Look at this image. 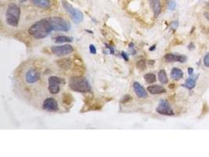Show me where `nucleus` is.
Segmentation results:
<instances>
[{"mask_svg": "<svg viewBox=\"0 0 209 157\" xmlns=\"http://www.w3.org/2000/svg\"><path fill=\"white\" fill-rule=\"evenodd\" d=\"M154 48H155V45H154V46H153V47H152V48H150V50H153V49H154Z\"/></svg>", "mask_w": 209, "mask_h": 157, "instance_id": "473e14b6", "label": "nucleus"}, {"mask_svg": "<svg viewBox=\"0 0 209 157\" xmlns=\"http://www.w3.org/2000/svg\"><path fill=\"white\" fill-rule=\"evenodd\" d=\"M40 79V73L37 70L31 68L25 75V80L28 83H35Z\"/></svg>", "mask_w": 209, "mask_h": 157, "instance_id": "1a4fd4ad", "label": "nucleus"}, {"mask_svg": "<svg viewBox=\"0 0 209 157\" xmlns=\"http://www.w3.org/2000/svg\"><path fill=\"white\" fill-rule=\"evenodd\" d=\"M205 15H206L205 16H206V17H207L208 19H209V14H208V13H205Z\"/></svg>", "mask_w": 209, "mask_h": 157, "instance_id": "2f4dec72", "label": "nucleus"}, {"mask_svg": "<svg viewBox=\"0 0 209 157\" xmlns=\"http://www.w3.org/2000/svg\"><path fill=\"white\" fill-rule=\"evenodd\" d=\"M194 47H195V46H194L193 42H191L190 44L189 45V49H190V50H193L194 49Z\"/></svg>", "mask_w": 209, "mask_h": 157, "instance_id": "c85d7f7f", "label": "nucleus"}, {"mask_svg": "<svg viewBox=\"0 0 209 157\" xmlns=\"http://www.w3.org/2000/svg\"><path fill=\"white\" fill-rule=\"evenodd\" d=\"M70 88L77 92H89L91 90V87L89 82L84 78L73 77L69 81Z\"/></svg>", "mask_w": 209, "mask_h": 157, "instance_id": "7ed1b4c3", "label": "nucleus"}, {"mask_svg": "<svg viewBox=\"0 0 209 157\" xmlns=\"http://www.w3.org/2000/svg\"><path fill=\"white\" fill-rule=\"evenodd\" d=\"M164 58L167 62H181V63L185 62L187 59L186 56L173 54H167L165 55Z\"/></svg>", "mask_w": 209, "mask_h": 157, "instance_id": "9b49d317", "label": "nucleus"}, {"mask_svg": "<svg viewBox=\"0 0 209 157\" xmlns=\"http://www.w3.org/2000/svg\"><path fill=\"white\" fill-rule=\"evenodd\" d=\"M21 15V9L15 3H9L7 7L6 13V18L7 24L13 27H16L18 24L19 19Z\"/></svg>", "mask_w": 209, "mask_h": 157, "instance_id": "f03ea898", "label": "nucleus"}, {"mask_svg": "<svg viewBox=\"0 0 209 157\" xmlns=\"http://www.w3.org/2000/svg\"><path fill=\"white\" fill-rule=\"evenodd\" d=\"M178 24H179V23H178V21H173L172 23V24H171V27H172L173 29H176L177 28H178Z\"/></svg>", "mask_w": 209, "mask_h": 157, "instance_id": "bb28decb", "label": "nucleus"}, {"mask_svg": "<svg viewBox=\"0 0 209 157\" xmlns=\"http://www.w3.org/2000/svg\"><path fill=\"white\" fill-rule=\"evenodd\" d=\"M168 9H171V10H174V9H175V7H176V2H175V1H171V2H168Z\"/></svg>", "mask_w": 209, "mask_h": 157, "instance_id": "b1692460", "label": "nucleus"}, {"mask_svg": "<svg viewBox=\"0 0 209 157\" xmlns=\"http://www.w3.org/2000/svg\"><path fill=\"white\" fill-rule=\"evenodd\" d=\"M188 73L190 75H192L193 73V69L192 68H188Z\"/></svg>", "mask_w": 209, "mask_h": 157, "instance_id": "7c9ffc66", "label": "nucleus"}, {"mask_svg": "<svg viewBox=\"0 0 209 157\" xmlns=\"http://www.w3.org/2000/svg\"><path fill=\"white\" fill-rule=\"evenodd\" d=\"M72 101H73V97L71 96V94H68V93L63 94V102L65 105H70L72 102Z\"/></svg>", "mask_w": 209, "mask_h": 157, "instance_id": "5701e85b", "label": "nucleus"}, {"mask_svg": "<svg viewBox=\"0 0 209 157\" xmlns=\"http://www.w3.org/2000/svg\"><path fill=\"white\" fill-rule=\"evenodd\" d=\"M144 79L146 80V82L148 83H153V82H156V75L153 73H147L146 75H144Z\"/></svg>", "mask_w": 209, "mask_h": 157, "instance_id": "412c9836", "label": "nucleus"}, {"mask_svg": "<svg viewBox=\"0 0 209 157\" xmlns=\"http://www.w3.org/2000/svg\"><path fill=\"white\" fill-rule=\"evenodd\" d=\"M150 6L151 7V9L153 10L154 16H157L160 14L161 12V5H160V2L159 0H148Z\"/></svg>", "mask_w": 209, "mask_h": 157, "instance_id": "ddd939ff", "label": "nucleus"}, {"mask_svg": "<svg viewBox=\"0 0 209 157\" xmlns=\"http://www.w3.org/2000/svg\"><path fill=\"white\" fill-rule=\"evenodd\" d=\"M52 24L53 31H61V32H68L70 30L71 25L68 22L58 16H52L49 18Z\"/></svg>", "mask_w": 209, "mask_h": 157, "instance_id": "39448f33", "label": "nucleus"}, {"mask_svg": "<svg viewBox=\"0 0 209 157\" xmlns=\"http://www.w3.org/2000/svg\"><path fill=\"white\" fill-rule=\"evenodd\" d=\"M74 50L73 47L71 45H63V46H53L51 51L56 56H65L72 53Z\"/></svg>", "mask_w": 209, "mask_h": 157, "instance_id": "0eeeda50", "label": "nucleus"}, {"mask_svg": "<svg viewBox=\"0 0 209 157\" xmlns=\"http://www.w3.org/2000/svg\"><path fill=\"white\" fill-rule=\"evenodd\" d=\"M89 51H90L91 54H96V47H94L93 45L91 44L90 46H89Z\"/></svg>", "mask_w": 209, "mask_h": 157, "instance_id": "a878e982", "label": "nucleus"}, {"mask_svg": "<svg viewBox=\"0 0 209 157\" xmlns=\"http://www.w3.org/2000/svg\"><path fill=\"white\" fill-rule=\"evenodd\" d=\"M122 56H123V57H124V59L126 60V61H128V56H127V54L125 53V52H122Z\"/></svg>", "mask_w": 209, "mask_h": 157, "instance_id": "c756f323", "label": "nucleus"}, {"mask_svg": "<svg viewBox=\"0 0 209 157\" xmlns=\"http://www.w3.org/2000/svg\"><path fill=\"white\" fill-rule=\"evenodd\" d=\"M136 68H139V70H144L146 69V60L144 58H141L138 60L136 62Z\"/></svg>", "mask_w": 209, "mask_h": 157, "instance_id": "4be33fe9", "label": "nucleus"}, {"mask_svg": "<svg viewBox=\"0 0 209 157\" xmlns=\"http://www.w3.org/2000/svg\"><path fill=\"white\" fill-rule=\"evenodd\" d=\"M183 86L189 90L193 89L196 86V80L194 78H189L188 80H186L185 83L183 84Z\"/></svg>", "mask_w": 209, "mask_h": 157, "instance_id": "6ab92c4d", "label": "nucleus"}, {"mask_svg": "<svg viewBox=\"0 0 209 157\" xmlns=\"http://www.w3.org/2000/svg\"><path fill=\"white\" fill-rule=\"evenodd\" d=\"M147 90L151 94H160L166 92L165 87H161V86H158V85H151V86L147 87Z\"/></svg>", "mask_w": 209, "mask_h": 157, "instance_id": "4468645a", "label": "nucleus"}, {"mask_svg": "<svg viewBox=\"0 0 209 157\" xmlns=\"http://www.w3.org/2000/svg\"><path fill=\"white\" fill-rule=\"evenodd\" d=\"M42 108L47 111H56L58 109V103L54 98L49 97L44 101Z\"/></svg>", "mask_w": 209, "mask_h": 157, "instance_id": "9d476101", "label": "nucleus"}, {"mask_svg": "<svg viewBox=\"0 0 209 157\" xmlns=\"http://www.w3.org/2000/svg\"><path fill=\"white\" fill-rule=\"evenodd\" d=\"M171 76L173 80H179L183 77V72L179 68H173L171 71Z\"/></svg>", "mask_w": 209, "mask_h": 157, "instance_id": "f3484780", "label": "nucleus"}, {"mask_svg": "<svg viewBox=\"0 0 209 157\" xmlns=\"http://www.w3.org/2000/svg\"><path fill=\"white\" fill-rule=\"evenodd\" d=\"M55 42L56 43H63V42H72L71 38H69L68 36H64V35H60L55 38Z\"/></svg>", "mask_w": 209, "mask_h": 157, "instance_id": "aec40b11", "label": "nucleus"}, {"mask_svg": "<svg viewBox=\"0 0 209 157\" xmlns=\"http://www.w3.org/2000/svg\"><path fill=\"white\" fill-rule=\"evenodd\" d=\"M156 111L158 112L159 114L165 115H174V112L172 110V108H171L169 103L167 100H160L159 102V105L156 108Z\"/></svg>", "mask_w": 209, "mask_h": 157, "instance_id": "6e6552de", "label": "nucleus"}, {"mask_svg": "<svg viewBox=\"0 0 209 157\" xmlns=\"http://www.w3.org/2000/svg\"><path fill=\"white\" fill-rule=\"evenodd\" d=\"M129 100H131V97L127 95V96L124 97L123 99L121 100V102H127V101H129Z\"/></svg>", "mask_w": 209, "mask_h": 157, "instance_id": "cd10ccee", "label": "nucleus"}, {"mask_svg": "<svg viewBox=\"0 0 209 157\" xmlns=\"http://www.w3.org/2000/svg\"><path fill=\"white\" fill-rule=\"evenodd\" d=\"M158 80L160 82V83L167 84L168 82V79L167 74H166L165 70L161 69V70L159 71V72H158Z\"/></svg>", "mask_w": 209, "mask_h": 157, "instance_id": "a211bd4d", "label": "nucleus"}, {"mask_svg": "<svg viewBox=\"0 0 209 157\" xmlns=\"http://www.w3.org/2000/svg\"><path fill=\"white\" fill-rule=\"evenodd\" d=\"M56 64L58 65L60 68L63 69H69L71 67V61L68 58L60 59L56 61Z\"/></svg>", "mask_w": 209, "mask_h": 157, "instance_id": "dca6fc26", "label": "nucleus"}, {"mask_svg": "<svg viewBox=\"0 0 209 157\" xmlns=\"http://www.w3.org/2000/svg\"><path fill=\"white\" fill-rule=\"evenodd\" d=\"M31 2H32L33 5H35V6L39 7V8L48 9L50 7L49 0H31Z\"/></svg>", "mask_w": 209, "mask_h": 157, "instance_id": "2eb2a0df", "label": "nucleus"}, {"mask_svg": "<svg viewBox=\"0 0 209 157\" xmlns=\"http://www.w3.org/2000/svg\"><path fill=\"white\" fill-rule=\"evenodd\" d=\"M65 81L61 78L51 76L49 78V90L52 94H56L60 91V86L64 83Z\"/></svg>", "mask_w": 209, "mask_h": 157, "instance_id": "423d86ee", "label": "nucleus"}, {"mask_svg": "<svg viewBox=\"0 0 209 157\" xmlns=\"http://www.w3.org/2000/svg\"><path fill=\"white\" fill-rule=\"evenodd\" d=\"M204 64L207 68H209V53L206 54V55L204 57Z\"/></svg>", "mask_w": 209, "mask_h": 157, "instance_id": "393cba45", "label": "nucleus"}, {"mask_svg": "<svg viewBox=\"0 0 209 157\" xmlns=\"http://www.w3.org/2000/svg\"><path fill=\"white\" fill-rule=\"evenodd\" d=\"M52 31H53L52 24L49 18L42 19L31 25L28 30V32L35 39L46 38Z\"/></svg>", "mask_w": 209, "mask_h": 157, "instance_id": "f257e3e1", "label": "nucleus"}, {"mask_svg": "<svg viewBox=\"0 0 209 157\" xmlns=\"http://www.w3.org/2000/svg\"><path fill=\"white\" fill-rule=\"evenodd\" d=\"M133 89H134L136 94L137 95L138 97H139V98H145L148 95L145 88L142 85L139 84V82H135L133 83Z\"/></svg>", "mask_w": 209, "mask_h": 157, "instance_id": "f8f14e48", "label": "nucleus"}, {"mask_svg": "<svg viewBox=\"0 0 209 157\" xmlns=\"http://www.w3.org/2000/svg\"><path fill=\"white\" fill-rule=\"evenodd\" d=\"M62 5H63V8L65 9V10L68 12V14L71 15V17L73 20L74 23L78 24L81 21H83V14L81 13L80 10L78 9H75L70 4L69 2L67 1H63L62 2Z\"/></svg>", "mask_w": 209, "mask_h": 157, "instance_id": "20e7f679", "label": "nucleus"}]
</instances>
